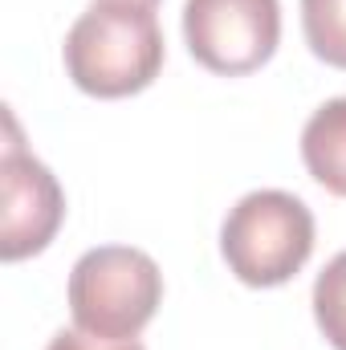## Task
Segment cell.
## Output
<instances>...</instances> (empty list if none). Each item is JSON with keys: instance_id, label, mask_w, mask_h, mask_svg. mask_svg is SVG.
I'll return each mask as SVG.
<instances>
[{"instance_id": "obj_2", "label": "cell", "mask_w": 346, "mask_h": 350, "mask_svg": "<svg viewBox=\"0 0 346 350\" xmlns=\"http://www.w3.org/2000/svg\"><path fill=\"white\" fill-rule=\"evenodd\" d=\"M163 301V273L155 257L131 245H98L70 273L74 326L102 342H135Z\"/></svg>"}, {"instance_id": "obj_4", "label": "cell", "mask_w": 346, "mask_h": 350, "mask_svg": "<svg viewBox=\"0 0 346 350\" xmlns=\"http://www.w3.org/2000/svg\"><path fill=\"white\" fill-rule=\"evenodd\" d=\"M183 41L204 70L245 78L277 53L281 0H187Z\"/></svg>"}, {"instance_id": "obj_6", "label": "cell", "mask_w": 346, "mask_h": 350, "mask_svg": "<svg viewBox=\"0 0 346 350\" xmlns=\"http://www.w3.org/2000/svg\"><path fill=\"white\" fill-rule=\"evenodd\" d=\"M302 159L330 196L346 200V98L318 106L302 131Z\"/></svg>"}, {"instance_id": "obj_3", "label": "cell", "mask_w": 346, "mask_h": 350, "mask_svg": "<svg viewBox=\"0 0 346 350\" xmlns=\"http://www.w3.org/2000/svg\"><path fill=\"white\" fill-rule=\"evenodd\" d=\"M220 253L237 281L253 289L285 285L314 253V212L277 187H261L237 200L220 228Z\"/></svg>"}, {"instance_id": "obj_9", "label": "cell", "mask_w": 346, "mask_h": 350, "mask_svg": "<svg viewBox=\"0 0 346 350\" xmlns=\"http://www.w3.org/2000/svg\"><path fill=\"white\" fill-rule=\"evenodd\" d=\"M45 350H143V342H102V338H90L82 330H62L49 338Z\"/></svg>"}, {"instance_id": "obj_10", "label": "cell", "mask_w": 346, "mask_h": 350, "mask_svg": "<svg viewBox=\"0 0 346 350\" xmlns=\"http://www.w3.org/2000/svg\"><path fill=\"white\" fill-rule=\"evenodd\" d=\"M143 4H159V0H143Z\"/></svg>"}, {"instance_id": "obj_8", "label": "cell", "mask_w": 346, "mask_h": 350, "mask_svg": "<svg viewBox=\"0 0 346 350\" xmlns=\"http://www.w3.org/2000/svg\"><path fill=\"white\" fill-rule=\"evenodd\" d=\"M314 318L322 338L334 350H346V253H338L314 281Z\"/></svg>"}, {"instance_id": "obj_1", "label": "cell", "mask_w": 346, "mask_h": 350, "mask_svg": "<svg viewBox=\"0 0 346 350\" xmlns=\"http://www.w3.org/2000/svg\"><path fill=\"white\" fill-rule=\"evenodd\" d=\"M163 70V33L155 4L94 0L66 33V74L94 98H131Z\"/></svg>"}, {"instance_id": "obj_5", "label": "cell", "mask_w": 346, "mask_h": 350, "mask_svg": "<svg viewBox=\"0 0 346 350\" xmlns=\"http://www.w3.org/2000/svg\"><path fill=\"white\" fill-rule=\"evenodd\" d=\"M8 143L0 155V257L25 261L41 253L66 216V191L57 175L16 143V122L8 118Z\"/></svg>"}, {"instance_id": "obj_7", "label": "cell", "mask_w": 346, "mask_h": 350, "mask_svg": "<svg viewBox=\"0 0 346 350\" xmlns=\"http://www.w3.org/2000/svg\"><path fill=\"white\" fill-rule=\"evenodd\" d=\"M302 29L318 62L346 70V0H302Z\"/></svg>"}]
</instances>
